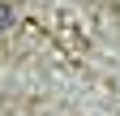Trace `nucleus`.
I'll list each match as a JSON object with an SVG mask.
<instances>
[{"mask_svg":"<svg viewBox=\"0 0 120 116\" xmlns=\"http://www.w3.org/2000/svg\"><path fill=\"white\" fill-rule=\"evenodd\" d=\"M4 26H9V4L0 0V30H4Z\"/></svg>","mask_w":120,"mask_h":116,"instance_id":"obj_1","label":"nucleus"}]
</instances>
